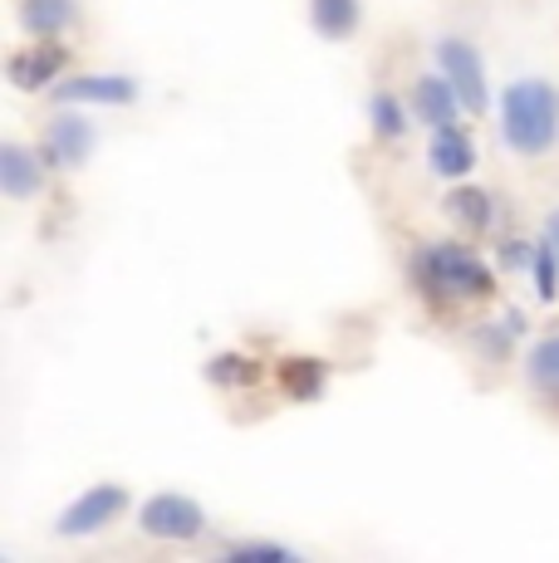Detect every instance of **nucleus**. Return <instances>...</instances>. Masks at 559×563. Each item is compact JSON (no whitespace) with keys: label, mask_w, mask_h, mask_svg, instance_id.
<instances>
[{"label":"nucleus","mask_w":559,"mask_h":563,"mask_svg":"<svg viewBox=\"0 0 559 563\" xmlns=\"http://www.w3.org/2000/svg\"><path fill=\"white\" fill-rule=\"evenodd\" d=\"M407 289L427 313L451 319L467 309H491L501 299V265L486 260L471 235H423L403 255Z\"/></svg>","instance_id":"1"},{"label":"nucleus","mask_w":559,"mask_h":563,"mask_svg":"<svg viewBox=\"0 0 559 563\" xmlns=\"http://www.w3.org/2000/svg\"><path fill=\"white\" fill-rule=\"evenodd\" d=\"M501 143L515 157L540 162L559 153V84L545 74H520L496 93Z\"/></svg>","instance_id":"2"},{"label":"nucleus","mask_w":559,"mask_h":563,"mask_svg":"<svg viewBox=\"0 0 559 563\" xmlns=\"http://www.w3.org/2000/svg\"><path fill=\"white\" fill-rule=\"evenodd\" d=\"M133 529L147 539V544H201V539L211 534V515L201 500H191V495L182 490H157L147 495L143 505H138L133 515Z\"/></svg>","instance_id":"3"},{"label":"nucleus","mask_w":559,"mask_h":563,"mask_svg":"<svg viewBox=\"0 0 559 563\" xmlns=\"http://www.w3.org/2000/svg\"><path fill=\"white\" fill-rule=\"evenodd\" d=\"M133 510V490L118 481H99L89 485V490H79L69 505L55 515V525H50V534L55 539H94V534H109V529Z\"/></svg>","instance_id":"4"},{"label":"nucleus","mask_w":559,"mask_h":563,"mask_svg":"<svg viewBox=\"0 0 559 563\" xmlns=\"http://www.w3.org/2000/svg\"><path fill=\"white\" fill-rule=\"evenodd\" d=\"M432 59H437V69L451 79V89L461 93V103H467L471 118H481V113H491V108H496L491 74H486V59H481L476 40H467V35H437L432 40Z\"/></svg>","instance_id":"5"},{"label":"nucleus","mask_w":559,"mask_h":563,"mask_svg":"<svg viewBox=\"0 0 559 563\" xmlns=\"http://www.w3.org/2000/svg\"><path fill=\"white\" fill-rule=\"evenodd\" d=\"M45 99L55 108H133L143 99V84L118 69H74Z\"/></svg>","instance_id":"6"},{"label":"nucleus","mask_w":559,"mask_h":563,"mask_svg":"<svg viewBox=\"0 0 559 563\" xmlns=\"http://www.w3.org/2000/svg\"><path fill=\"white\" fill-rule=\"evenodd\" d=\"M437 211L451 221L457 235H471V241H486V235H501L505 225V201L501 191H491L486 181L467 177V181H451L442 191V206Z\"/></svg>","instance_id":"7"},{"label":"nucleus","mask_w":559,"mask_h":563,"mask_svg":"<svg viewBox=\"0 0 559 563\" xmlns=\"http://www.w3.org/2000/svg\"><path fill=\"white\" fill-rule=\"evenodd\" d=\"M94 147H99V123H94L84 108H55L50 123L40 128V153L50 157V167H55L59 177L79 172L84 162L94 157Z\"/></svg>","instance_id":"8"},{"label":"nucleus","mask_w":559,"mask_h":563,"mask_svg":"<svg viewBox=\"0 0 559 563\" xmlns=\"http://www.w3.org/2000/svg\"><path fill=\"white\" fill-rule=\"evenodd\" d=\"M461 339H467V349L476 353L486 367H505L515 358V343L530 333V313L520 305H496V313H476L471 309V319L461 323Z\"/></svg>","instance_id":"9"},{"label":"nucleus","mask_w":559,"mask_h":563,"mask_svg":"<svg viewBox=\"0 0 559 563\" xmlns=\"http://www.w3.org/2000/svg\"><path fill=\"white\" fill-rule=\"evenodd\" d=\"M74 74V49L64 40H30L6 59V79L15 84L20 93H40L45 99L59 79Z\"/></svg>","instance_id":"10"},{"label":"nucleus","mask_w":559,"mask_h":563,"mask_svg":"<svg viewBox=\"0 0 559 563\" xmlns=\"http://www.w3.org/2000/svg\"><path fill=\"white\" fill-rule=\"evenodd\" d=\"M271 383L285 402L315 407V402H325L329 387H335V363H329L325 353H280L271 363Z\"/></svg>","instance_id":"11"},{"label":"nucleus","mask_w":559,"mask_h":563,"mask_svg":"<svg viewBox=\"0 0 559 563\" xmlns=\"http://www.w3.org/2000/svg\"><path fill=\"white\" fill-rule=\"evenodd\" d=\"M481 162V147H476V133L467 128V118L457 123H442V128H427V172L437 181H467Z\"/></svg>","instance_id":"12"},{"label":"nucleus","mask_w":559,"mask_h":563,"mask_svg":"<svg viewBox=\"0 0 559 563\" xmlns=\"http://www.w3.org/2000/svg\"><path fill=\"white\" fill-rule=\"evenodd\" d=\"M50 157L40 147H25V143H6L0 147V191L10 201H40L50 191Z\"/></svg>","instance_id":"13"},{"label":"nucleus","mask_w":559,"mask_h":563,"mask_svg":"<svg viewBox=\"0 0 559 563\" xmlns=\"http://www.w3.org/2000/svg\"><path fill=\"white\" fill-rule=\"evenodd\" d=\"M201 377H207V387H217V393L241 397V393H255V387L271 383V363L255 358L251 349H217L201 363Z\"/></svg>","instance_id":"14"},{"label":"nucleus","mask_w":559,"mask_h":563,"mask_svg":"<svg viewBox=\"0 0 559 563\" xmlns=\"http://www.w3.org/2000/svg\"><path fill=\"white\" fill-rule=\"evenodd\" d=\"M407 103H413L423 128H442V123L467 118V103H461V93L451 89V79L442 69H417L413 84H407Z\"/></svg>","instance_id":"15"},{"label":"nucleus","mask_w":559,"mask_h":563,"mask_svg":"<svg viewBox=\"0 0 559 563\" xmlns=\"http://www.w3.org/2000/svg\"><path fill=\"white\" fill-rule=\"evenodd\" d=\"M413 103H407V93H397L393 84H379V89L369 93V133L379 147H403L407 137H413Z\"/></svg>","instance_id":"16"},{"label":"nucleus","mask_w":559,"mask_h":563,"mask_svg":"<svg viewBox=\"0 0 559 563\" xmlns=\"http://www.w3.org/2000/svg\"><path fill=\"white\" fill-rule=\"evenodd\" d=\"M79 0H15V25L30 40H64L79 25Z\"/></svg>","instance_id":"17"},{"label":"nucleus","mask_w":559,"mask_h":563,"mask_svg":"<svg viewBox=\"0 0 559 563\" xmlns=\"http://www.w3.org/2000/svg\"><path fill=\"white\" fill-rule=\"evenodd\" d=\"M309 10V30L329 45H343L363 30V0H305Z\"/></svg>","instance_id":"18"},{"label":"nucleus","mask_w":559,"mask_h":563,"mask_svg":"<svg viewBox=\"0 0 559 563\" xmlns=\"http://www.w3.org/2000/svg\"><path fill=\"white\" fill-rule=\"evenodd\" d=\"M520 377H525V387H530L535 397L559 387V329L530 339V349H525V358H520Z\"/></svg>","instance_id":"19"},{"label":"nucleus","mask_w":559,"mask_h":563,"mask_svg":"<svg viewBox=\"0 0 559 563\" xmlns=\"http://www.w3.org/2000/svg\"><path fill=\"white\" fill-rule=\"evenodd\" d=\"M217 554L235 563H299L305 559L295 544H280V539H221Z\"/></svg>","instance_id":"20"},{"label":"nucleus","mask_w":559,"mask_h":563,"mask_svg":"<svg viewBox=\"0 0 559 563\" xmlns=\"http://www.w3.org/2000/svg\"><path fill=\"white\" fill-rule=\"evenodd\" d=\"M535 251H540V241H530V235H515V231H501L496 235V265H501V275H530Z\"/></svg>","instance_id":"21"},{"label":"nucleus","mask_w":559,"mask_h":563,"mask_svg":"<svg viewBox=\"0 0 559 563\" xmlns=\"http://www.w3.org/2000/svg\"><path fill=\"white\" fill-rule=\"evenodd\" d=\"M530 279H535V299L540 305H559V255L550 251V245L540 241V251H535V265H530Z\"/></svg>","instance_id":"22"},{"label":"nucleus","mask_w":559,"mask_h":563,"mask_svg":"<svg viewBox=\"0 0 559 563\" xmlns=\"http://www.w3.org/2000/svg\"><path fill=\"white\" fill-rule=\"evenodd\" d=\"M540 241L559 255V206H550V211H545V221H540Z\"/></svg>","instance_id":"23"},{"label":"nucleus","mask_w":559,"mask_h":563,"mask_svg":"<svg viewBox=\"0 0 559 563\" xmlns=\"http://www.w3.org/2000/svg\"><path fill=\"white\" fill-rule=\"evenodd\" d=\"M535 402H540L545 411H550V417H559V387H555V393H540V397H535Z\"/></svg>","instance_id":"24"}]
</instances>
